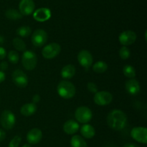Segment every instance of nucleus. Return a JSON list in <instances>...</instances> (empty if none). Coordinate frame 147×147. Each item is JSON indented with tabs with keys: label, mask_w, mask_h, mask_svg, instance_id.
I'll use <instances>...</instances> for the list:
<instances>
[{
	"label": "nucleus",
	"mask_w": 147,
	"mask_h": 147,
	"mask_svg": "<svg viewBox=\"0 0 147 147\" xmlns=\"http://www.w3.org/2000/svg\"><path fill=\"white\" fill-rule=\"evenodd\" d=\"M107 124L111 128L115 131H121L126 127L128 118L124 112L120 110H113L106 118Z\"/></svg>",
	"instance_id": "obj_1"
},
{
	"label": "nucleus",
	"mask_w": 147,
	"mask_h": 147,
	"mask_svg": "<svg viewBox=\"0 0 147 147\" xmlns=\"http://www.w3.org/2000/svg\"><path fill=\"white\" fill-rule=\"evenodd\" d=\"M57 91L60 97L65 99L73 98L76 92L74 84L72 82L67 80H63L59 82L57 87Z\"/></svg>",
	"instance_id": "obj_2"
},
{
	"label": "nucleus",
	"mask_w": 147,
	"mask_h": 147,
	"mask_svg": "<svg viewBox=\"0 0 147 147\" xmlns=\"http://www.w3.org/2000/svg\"><path fill=\"white\" fill-rule=\"evenodd\" d=\"M22 66L25 69L32 71L34 69L37 63V57L34 52L31 50H24L22 57Z\"/></svg>",
	"instance_id": "obj_3"
},
{
	"label": "nucleus",
	"mask_w": 147,
	"mask_h": 147,
	"mask_svg": "<svg viewBox=\"0 0 147 147\" xmlns=\"http://www.w3.org/2000/svg\"><path fill=\"white\" fill-rule=\"evenodd\" d=\"M93 117L91 110L86 106L79 107L75 112V118L80 123L86 124L90 122Z\"/></svg>",
	"instance_id": "obj_4"
},
{
	"label": "nucleus",
	"mask_w": 147,
	"mask_h": 147,
	"mask_svg": "<svg viewBox=\"0 0 147 147\" xmlns=\"http://www.w3.org/2000/svg\"><path fill=\"white\" fill-rule=\"evenodd\" d=\"M61 51V47L57 43H51L46 45L42 50V55L46 59H52L58 56Z\"/></svg>",
	"instance_id": "obj_5"
},
{
	"label": "nucleus",
	"mask_w": 147,
	"mask_h": 147,
	"mask_svg": "<svg viewBox=\"0 0 147 147\" xmlns=\"http://www.w3.org/2000/svg\"><path fill=\"white\" fill-rule=\"evenodd\" d=\"M1 125L4 129L11 130L14 128L16 122V118L11 111L6 110L2 112L0 118Z\"/></svg>",
	"instance_id": "obj_6"
},
{
	"label": "nucleus",
	"mask_w": 147,
	"mask_h": 147,
	"mask_svg": "<svg viewBox=\"0 0 147 147\" xmlns=\"http://www.w3.org/2000/svg\"><path fill=\"white\" fill-rule=\"evenodd\" d=\"M47 38H48V35L45 30L42 29H37L33 32L31 40L32 44L35 47L40 48L47 43Z\"/></svg>",
	"instance_id": "obj_7"
},
{
	"label": "nucleus",
	"mask_w": 147,
	"mask_h": 147,
	"mask_svg": "<svg viewBox=\"0 0 147 147\" xmlns=\"http://www.w3.org/2000/svg\"><path fill=\"white\" fill-rule=\"evenodd\" d=\"M12 81L14 84L20 88H24L28 84V77L21 69H16L13 71Z\"/></svg>",
	"instance_id": "obj_8"
},
{
	"label": "nucleus",
	"mask_w": 147,
	"mask_h": 147,
	"mask_svg": "<svg viewBox=\"0 0 147 147\" xmlns=\"http://www.w3.org/2000/svg\"><path fill=\"white\" fill-rule=\"evenodd\" d=\"M113 100V95L107 91L97 92L94 95L93 101L95 103L100 106H105L111 103Z\"/></svg>",
	"instance_id": "obj_9"
},
{
	"label": "nucleus",
	"mask_w": 147,
	"mask_h": 147,
	"mask_svg": "<svg viewBox=\"0 0 147 147\" xmlns=\"http://www.w3.org/2000/svg\"><path fill=\"white\" fill-rule=\"evenodd\" d=\"M137 35L132 30H126L119 35V40L123 46H128L134 44L136 42Z\"/></svg>",
	"instance_id": "obj_10"
},
{
	"label": "nucleus",
	"mask_w": 147,
	"mask_h": 147,
	"mask_svg": "<svg viewBox=\"0 0 147 147\" xmlns=\"http://www.w3.org/2000/svg\"><path fill=\"white\" fill-rule=\"evenodd\" d=\"M131 136L137 142L146 144L147 129L144 127H135L131 131Z\"/></svg>",
	"instance_id": "obj_11"
},
{
	"label": "nucleus",
	"mask_w": 147,
	"mask_h": 147,
	"mask_svg": "<svg viewBox=\"0 0 147 147\" xmlns=\"http://www.w3.org/2000/svg\"><path fill=\"white\" fill-rule=\"evenodd\" d=\"M78 61L80 66L88 69L93 62V58L91 53L87 50H81L78 54Z\"/></svg>",
	"instance_id": "obj_12"
},
{
	"label": "nucleus",
	"mask_w": 147,
	"mask_h": 147,
	"mask_svg": "<svg viewBox=\"0 0 147 147\" xmlns=\"http://www.w3.org/2000/svg\"><path fill=\"white\" fill-rule=\"evenodd\" d=\"M35 8L33 0H21L19 4V10L22 15L28 16L32 14Z\"/></svg>",
	"instance_id": "obj_13"
},
{
	"label": "nucleus",
	"mask_w": 147,
	"mask_h": 147,
	"mask_svg": "<svg viewBox=\"0 0 147 147\" xmlns=\"http://www.w3.org/2000/svg\"><path fill=\"white\" fill-rule=\"evenodd\" d=\"M125 87H126L128 93L132 96H136L141 91L140 84L134 78L126 81V84H125Z\"/></svg>",
	"instance_id": "obj_14"
},
{
	"label": "nucleus",
	"mask_w": 147,
	"mask_h": 147,
	"mask_svg": "<svg viewBox=\"0 0 147 147\" xmlns=\"http://www.w3.org/2000/svg\"><path fill=\"white\" fill-rule=\"evenodd\" d=\"M42 138V132L37 128H32L27 134V141L30 144H37Z\"/></svg>",
	"instance_id": "obj_15"
},
{
	"label": "nucleus",
	"mask_w": 147,
	"mask_h": 147,
	"mask_svg": "<svg viewBox=\"0 0 147 147\" xmlns=\"http://www.w3.org/2000/svg\"><path fill=\"white\" fill-rule=\"evenodd\" d=\"M33 17L37 22H45L51 17V11L45 7L37 9L33 13Z\"/></svg>",
	"instance_id": "obj_16"
},
{
	"label": "nucleus",
	"mask_w": 147,
	"mask_h": 147,
	"mask_svg": "<svg viewBox=\"0 0 147 147\" xmlns=\"http://www.w3.org/2000/svg\"><path fill=\"white\" fill-rule=\"evenodd\" d=\"M79 128L78 122L74 120H68L63 125V131L68 135H73L77 133Z\"/></svg>",
	"instance_id": "obj_17"
},
{
	"label": "nucleus",
	"mask_w": 147,
	"mask_h": 147,
	"mask_svg": "<svg viewBox=\"0 0 147 147\" xmlns=\"http://www.w3.org/2000/svg\"><path fill=\"white\" fill-rule=\"evenodd\" d=\"M36 111H37V105H36V104L33 103V102L24 104L20 108L21 114L26 117H29L34 115Z\"/></svg>",
	"instance_id": "obj_18"
},
{
	"label": "nucleus",
	"mask_w": 147,
	"mask_h": 147,
	"mask_svg": "<svg viewBox=\"0 0 147 147\" xmlns=\"http://www.w3.org/2000/svg\"><path fill=\"white\" fill-rule=\"evenodd\" d=\"M76 69L75 66L72 64H67L63 66L60 71V75L63 79H70L73 78L76 74Z\"/></svg>",
	"instance_id": "obj_19"
},
{
	"label": "nucleus",
	"mask_w": 147,
	"mask_h": 147,
	"mask_svg": "<svg viewBox=\"0 0 147 147\" xmlns=\"http://www.w3.org/2000/svg\"><path fill=\"white\" fill-rule=\"evenodd\" d=\"M80 133L84 138L90 139L94 137L96 135V130L94 127L89 124H84L80 128Z\"/></svg>",
	"instance_id": "obj_20"
},
{
	"label": "nucleus",
	"mask_w": 147,
	"mask_h": 147,
	"mask_svg": "<svg viewBox=\"0 0 147 147\" xmlns=\"http://www.w3.org/2000/svg\"><path fill=\"white\" fill-rule=\"evenodd\" d=\"M71 147H88L87 143L80 135H75L70 139Z\"/></svg>",
	"instance_id": "obj_21"
},
{
	"label": "nucleus",
	"mask_w": 147,
	"mask_h": 147,
	"mask_svg": "<svg viewBox=\"0 0 147 147\" xmlns=\"http://www.w3.org/2000/svg\"><path fill=\"white\" fill-rule=\"evenodd\" d=\"M108 69V65L103 61H98L93 66V70L97 74H103Z\"/></svg>",
	"instance_id": "obj_22"
},
{
	"label": "nucleus",
	"mask_w": 147,
	"mask_h": 147,
	"mask_svg": "<svg viewBox=\"0 0 147 147\" xmlns=\"http://www.w3.org/2000/svg\"><path fill=\"white\" fill-rule=\"evenodd\" d=\"M5 16L9 20H20L22 17L21 13L17 11V10H14V9H9V10H7L5 12Z\"/></svg>",
	"instance_id": "obj_23"
},
{
	"label": "nucleus",
	"mask_w": 147,
	"mask_h": 147,
	"mask_svg": "<svg viewBox=\"0 0 147 147\" xmlns=\"http://www.w3.org/2000/svg\"><path fill=\"white\" fill-rule=\"evenodd\" d=\"M123 73L129 79H134L136 76V69L131 65H126L123 69Z\"/></svg>",
	"instance_id": "obj_24"
},
{
	"label": "nucleus",
	"mask_w": 147,
	"mask_h": 147,
	"mask_svg": "<svg viewBox=\"0 0 147 147\" xmlns=\"http://www.w3.org/2000/svg\"><path fill=\"white\" fill-rule=\"evenodd\" d=\"M13 46L15 48L16 50L19 51H24L26 50V44L24 40H22L20 37H15L13 39Z\"/></svg>",
	"instance_id": "obj_25"
},
{
	"label": "nucleus",
	"mask_w": 147,
	"mask_h": 147,
	"mask_svg": "<svg viewBox=\"0 0 147 147\" xmlns=\"http://www.w3.org/2000/svg\"><path fill=\"white\" fill-rule=\"evenodd\" d=\"M32 33V30L29 26L24 25L20 27L17 30V34L19 36L22 37H28L30 34Z\"/></svg>",
	"instance_id": "obj_26"
},
{
	"label": "nucleus",
	"mask_w": 147,
	"mask_h": 147,
	"mask_svg": "<svg viewBox=\"0 0 147 147\" xmlns=\"http://www.w3.org/2000/svg\"><path fill=\"white\" fill-rule=\"evenodd\" d=\"M7 58H8V60L9 61L10 63H13V64L17 63L20 60V56H19L18 53L15 50H10L7 54Z\"/></svg>",
	"instance_id": "obj_27"
},
{
	"label": "nucleus",
	"mask_w": 147,
	"mask_h": 147,
	"mask_svg": "<svg viewBox=\"0 0 147 147\" xmlns=\"http://www.w3.org/2000/svg\"><path fill=\"white\" fill-rule=\"evenodd\" d=\"M119 56H120L121 59H123V60H126L128 59L130 57V50L127 48V46H122L121 48L119 50Z\"/></svg>",
	"instance_id": "obj_28"
},
{
	"label": "nucleus",
	"mask_w": 147,
	"mask_h": 147,
	"mask_svg": "<svg viewBox=\"0 0 147 147\" xmlns=\"http://www.w3.org/2000/svg\"><path fill=\"white\" fill-rule=\"evenodd\" d=\"M22 141V138L20 135H15L9 144L8 147H18Z\"/></svg>",
	"instance_id": "obj_29"
},
{
	"label": "nucleus",
	"mask_w": 147,
	"mask_h": 147,
	"mask_svg": "<svg viewBox=\"0 0 147 147\" xmlns=\"http://www.w3.org/2000/svg\"><path fill=\"white\" fill-rule=\"evenodd\" d=\"M87 88L90 92L96 94L98 92V86L94 82H88L87 84Z\"/></svg>",
	"instance_id": "obj_30"
},
{
	"label": "nucleus",
	"mask_w": 147,
	"mask_h": 147,
	"mask_svg": "<svg viewBox=\"0 0 147 147\" xmlns=\"http://www.w3.org/2000/svg\"><path fill=\"white\" fill-rule=\"evenodd\" d=\"M7 56V51L5 48L0 46V60H3Z\"/></svg>",
	"instance_id": "obj_31"
},
{
	"label": "nucleus",
	"mask_w": 147,
	"mask_h": 147,
	"mask_svg": "<svg viewBox=\"0 0 147 147\" xmlns=\"http://www.w3.org/2000/svg\"><path fill=\"white\" fill-rule=\"evenodd\" d=\"M8 69V63L7 61H2L0 63V71H4Z\"/></svg>",
	"instance_id": "obj_32"
},
{
	"label": "nucleus",
	"mask_w": 147,
	"mask_h": 147,
	"mask_svg": "<svg viewBox=\"0 0 147 147\" xmlns=\"http://www.w3.org/2000/svg\"><path fill=\"white\" fill-rule=\"evenodd\" d=\"M5 137H6L5 131H4V130L2 129H0V143L5 139Z\"/></svg>",
	"instance_id": "obj_33"
},
{
	"label": "nucleus",
	"mask_w": 147,
	"mask_h": 147,
	"mask_svg": "<svg viewBox=\"0 0 147 147\" xmlns=\"http://www.w3.org/2000/svg\"><path fill=\"white\" fill-rule=\"evenodd\" d=\"M5 79H6V75L5 74H4V72L0 71V84H1V82H4V81L5 80Z\"/></svg>",
	"instance_id": "obj_34"
},
{
	"label": "nucleus",
	"mask_w": 147,
	"mask_h": 147,
	"mask_svg": "<svg viewBox=\"0 0 147 147\" xmlns=\"http://www.w3.org/2000/svg\"><path fill=\"white\" fill-rule=\"evenodd\" d=\"M123 147H140L139 145L136 144H133V143H127L125 144Z\"/></svg>",
	"instance_id": "obj_35"
},
{
	"label": "nucleus",
	"mask_w": 147,
	"mask_h": 147,
	"mask_svg": "<svg viewBox=\"0 0 147 147\" xmlns=\"http://www.w3.org/2000/svg\"><path fill=\"white\" fill-rule=\"evenodd\" d=\"M40 95H35L34 97H33L32 98V100H33V103H37V102H39V101H40Z\"/></svg>",
	"instance_id": "obj_36"
},
{
	"label": "nucleus",
	"mask_w": 147,
	"mask_h": 147,
	"mask_svg": "<svg viewBox=\"0 0 147 147\" xmlns=\"http://www.w3.org/2000/svg\"><path fill=\"white\" fill-rule=\"evenodd\" d=\"M22 147H31L30 144H25L22 146Z\"/></svg>",
	"instance_id": "obj_37"
},
{
	"label": "nucleus",
	"mask_w": 147,
	"mask_h": 147,
	"mask_svg": "<svg viewBox=\"0 0 147 147\" xmlns=\"http://www.w3.org/2000/svg\"><path fill=\"white\" fill-rule=\"evenodd\" d=\"M4 41V39L1 36H0V43H2Z\"/></svg>",
	"instance_id": "obj_38"
}]
</instances>
